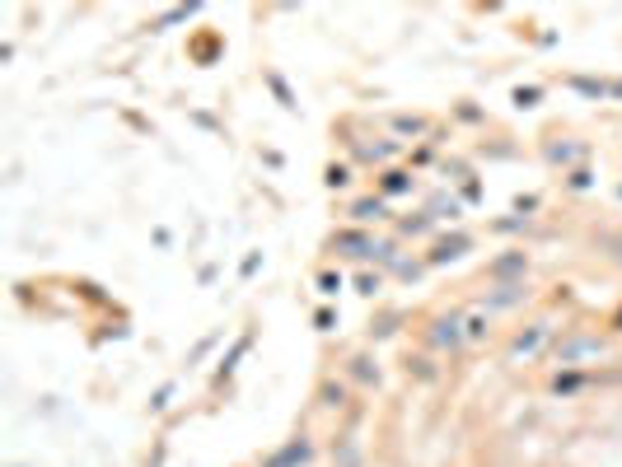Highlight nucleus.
<instances>
[{"label": "nucleus", "mask_w": 622, "mask_h": 467, "mask_svg": "<svg viewBox=\"0 0 622 467\" xmlns=\"http://www.w3.org/2000/svg\"><path fill=\"white\" fill-rule=\"evenodd\" d=\"M543 337H548V323H538L534 332H529V337L515 341V346H510V355H515V360H520V355H534L538 346H543Z\"/></svg>", "instance_id": "nucleus-1"}, {"label": "nucleus", "mask_w": 622, "mask_h": 467, "mask_svg": "<svg viewBox=\"0 0 622 467\" xmlns=\"http://www.w3.org/2000/svg\"><path fill=\"white\" fill-rule=\"evenodd\" d=\"M463 318H440V327H435V341H440V346H459L463 341Z\"/></svg>", "instance_id": "nucleus-2"}]
</instances>
